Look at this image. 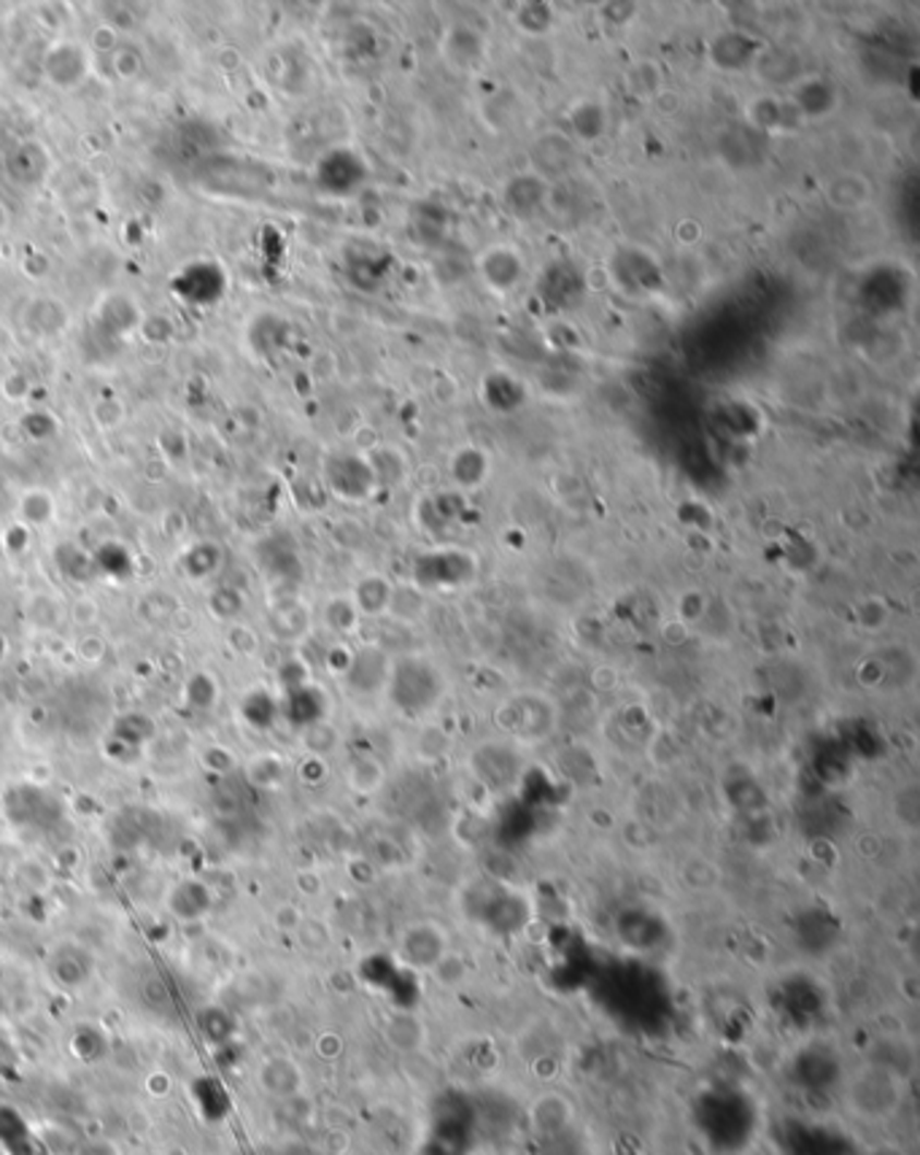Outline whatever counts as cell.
<instances>
[{"label":"cell","mask_w":920,"mask_h":1155,"mask_svg":"<svg viewBox=\"0 0 920 1155\" xmlns=\"http://www.w3.org/2000/svg\"><path fill=\"white\" fill-rule=\"evenodd\" d=\"M76 1155H119V1151L109 1140H89L78 1147Z\"/></svg>","instance_id":"277c9868"},{"label":"cell","mask_w":920,"mask_h":1155,"mask_svg":"<svg viewBox=\"0 0 920 1155\" xmlns=\"http://www.w3.org/2000/svg\"><path fill=\"white\" fill-rule=\"evenodd\" d=\"M225 1085L219 1083V1080H201V1083H195V1102L197 1107L206 1109V1104L211 1102L214 1104V1118H225L227 1107H230V1102H227V1094Z\"/></svg>","instance_id":"3957f363"},{"label":"cell","mask_w":920,"mask_h":1155,"mask_svg":"<svg viewBox=\"0 0 920 1155\" xmlns=\"http://www.w3.org/2000/svg\"><path fill=\"white\" fill-rule=\"evenodd\" d=\"M0 1147L9 1155H33L31 1129L16 1109L0 1104Z\"/></svg>","instance_id":"6da1fadb"},{"label":"cell","mask_w":920,"mask_h":1155,"mask_svg":"<svg viewBox=\"0 0 920 1155\" xmlns=\"http://www.w3.org/2000/svg\"><path fill=\"white\" fill-rule=\"evenodd\" d=\"M208 908H211V897L197 883H181L173 891V897H170V910L184 921L201 919L203 913H208Z\"/></svg>","instance_id":"7a4b0ae2"}]
</instances>
